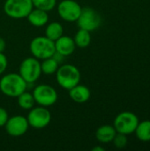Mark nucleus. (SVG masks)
I'll list each match as a JSON object with an SVG mask.
<instances>
[{"mask_svg":"<svg viewBox=\"0 0 150 151\" xmlns=\"http://www.w3.org/2000/svg\"><path fill=\"white\" fill-rule=\"evenodd\" d=\"M27 83L19 73H10L4 75L0 80V90L8 97H18L26 91Z\"/></svg>","mask_w":150,"mask_h":151,"instance_id":"nucleus-1","label":"nucleus"},{"mask_svg":"<svg viewBox=\"0 0 150 151\" xmlns=\"http://www.w3.org/2000/svg\"><path fill=\"white\" fill-rule=\"evenodd\" d=\"M56 78L58 85L61 88L70 90L80 83V73L75 65L65 64L61 66H58V69L56 72Z\"/></svg>","mask_w":150,"mask_h":151,"instance_id":"nucleus-2","label":"nucleus"},{"mask_svg":"<svg viewBox=\"0 0 150 151\" xmlns=\"http://www.w3.org/2000/svg\"><path fill=\"white\" fill-rule=\"evenodd\" d=\"M30 52L37 59H45L52 57L55 50V42L46 36L34 37L29 45Z\"/></svg>","mask_w":150,"mask_h":151,"instance_id":"nucleus-3","label":"nucleus"},{"mask_svg":"<svg viewBox=\"0 0 150 151\" xmlns=\"http://www.w3.org/2000/svg\"><path fill=\"white\" fill-rule=\"evenodd\" d=\"M33 8L32 0H6L4 4L5 14L15 19L27 18Z\"/></svg>","mask_w":150,"mask_h":151,"instance_id":"nucleus-4","label":"nucleus"},{"mask_svg":"<svg viewBox=\"0 0 150 151\" xmlns=\"http://www.w3.org/2000/svg\"><path fill=\"white\" fill-rule=\"evenodd\" d=\"M19 73L27 84L35 82L42 74L41 63L39 59L34 57L25 58L19 65Z\"/></svg>","mask_w":150,"mask_h":151,"instance_id":"nucleus-5","label":"nucleus"},{"mask_svg":"<svg viewBox=\"0 0 150 151\" xmlns=\"http://www.w3.org/2000/svg\"><path fill=\"white\" fill-rule=\"evenodd\" d=\"M139 122L138 117L133 112L123 111L116 116L113 127L117 133L128 135L134 133Z\"/></svg>","mask_w":150,"mask_h":151,"instance_id":"nucleus-6","label":"nucleus"},{"mask_svg":"<svg viewBox=\"0 0 150 151\" xmlns=\"http://www.w3.org/2000/svg\"><path fill=\"white\" fill-rule=\"evenodd\" d=\"M76 22L80 28L92 32L101 26L102 17L99 12L92 7H84Z\"/></svg>","mask_w":150,"mask_h":151,"instance_id":"nucleus-7","label":"nucleus"},{"mask_svg":"<svg viewBox=\"0 0 150 151\" xmlns=\"http://www.w3.org/2000/svg\"><path fill=\"white\" fill-rule=\"evenodd\" d=\"M32 94L35 103L43 107L51 106L57 101V92L53 87L47 84L36 86Z\"/></svg>","mask_w":150,"mask_h":151,"instance_id":"nucleus-8","label":"nucleus"},{"mask_svg":"<svg viewBox=\"0 0 150 151\" xmlns=\"http://www.w3.org/2000/svg\"><path fill=\"white\" fill-rule=\"evenodd\" d=\"M27 119L29 127L35 129H42L46 127L50 123L51 114L46 107L41 105L39 107L34 106L29 110Z\"/></svg>","mask_w":150,"mask_h":151,"instance_id":"nucleus-9","label":"nucleus"},{"mask_svg":"<svg viewBox=\"0 0 150 151\" xmlns=\"http://www.w3.org/2000/svg\"><path fill=\"white\" fill-rule=\"evenodd\" d=\"M82 7L74 0H63L57 5V12L62 19L67 22H76Z\"/></svg>","mask_w":150,"mask_h":151,"instance_id":"nucleus-10","label":"nucleus"},{"mask_svg":"<svg viewBox=\"0 0 150 151\" xmlns=\"http://www.w3.org/2000/svg\"><path fill=\"white\" fill-rule=\"evenodd\" d=\"M29 127L27 118L20 115L12 116L8 119L4 125L6 133L12 137H19L25 134Z\"/></svg>","mask_w":150,"mask_h":151,"instance_id":"nucleus-11","label":"nucleus"},{"mask_svg":"<svg viewBox=\"0 0 150 151\" xmlns=\"http://www.w3.org/2000/svg\"><path fill=\"white\" fill-rule=\"evenodd\" d=\"M54 42H55L56 51L65 57L72 55L74 52L75 48H76L73 38H72L68 35H63L61 37H59Z\"/></svg>","mask_w":150,"mask_h":151,"instance_id":"nucleus-12","label":"nucleus"},{"mask_svg":"<svg viewBox=\"0 0 150 151\" xmlns=\"http://www.w3.org/2000/svg\"><path fill=\"white\" fill-rule=\"evenodd\" d=\"M69 91V96L77 104H84L88 102L91 96V92L87 86L80 85V83L71 88Z\"/></svg>","mask_w":150,"mask_h":151,"instance_id":"nucleus-13","label":"nucleus"},{"mask_svg":"<svg viewBox=\"0 0 150 151\" xmlns=\"http://www.w3.org/2000/svg\"><path fill=\"white\" fill-rule=\"evenodd\" d=\"M27 20L29 23L36 27H41L45 26L49 21L48 12H45L41 9L33 8L32 11L27 15Z\"/></svg>","mask_w":150,"mask_h":151,"instance_id":"nucleus-14","label":"nucleus"},{"mask_svg":"<svg viewBox=\"0 0 150 151\" xmlns=\"http://www.w3.org/2000/svg\"><path fill=\"white\" fill-rule=\"evenodd\" d=\"M117 134V131L113 126L111 125H103L97 128L95 132L96 140L102 143H109L111 142Z\"/></svg>","mask_w":150,"mask_h":151,"instance_id":"nucleus-15","label":"nucleus"},{"mask_svg":"<svg viewBox=\"0 0 150 151\" xmlns=\"http://www.w3.org/2000/svg\"><path fill=\"white\" fill-rule=\"evenodd\" d=\"M64 35V27L63 26L57 21L50 22L47 25L45 28V36L55 42L59 37Z\"/></svg>","mask_w":150,"mask_h":151,"instance_id":"nucleus-16","label":"nucleus"},{"mask_svg":"<svg viewBox=\"0 0 150 151\" xmlns=\"http://www.w3.org/2000/svg\"><path fill=\"white\" fill-rule=\"evenodd\" d=\"M91 32L80 28L73 37L76 47L79 48H87L91 42Z\"/></svg>","mask_w":150,"mask_h":151,"instance_id":"nucleus-17","label":"nucleus"},{"mask_svg":"<svg viewBox=\"0 0 150 151\" xmlns=\"http://www.w3.org/2000/svg\"><path fill=\"white\" fill-rule=\"evenodd\" d=\"M134 133L140 141L150 142V120L139 122Z\"/></svg>","mask_w":150,"mask_h":151,"instance_id":"nucleus-18","label":"nucleus"},{"mask_svg":"<svg viewBox=\"0 0 150 151\" xmlns=\"http://www.w3.org/2000/svg\"><path fill=\"white\" fill-rule=\"evenodd\" d=\"M58 66H59V64L52 57L42 59V62L41 63L42 73H43L45 75L54 74L57 71Z\"/></svg>","mask_w":150,"mask_h":151,"instance_id":"nucleus-19","label":"nucleus"},{"mask_svg":"<svg viewBox=\"0 0 150 151\" xmlns=\"http://www.w3.org/2000/svg\"><path fill=\"white\" fill-rule=\"evenodd\" d=\"M18 104L21 109L24 110H30L34 106L35 100L34 98V96L32 93L24 91L22 94H20L18 97Z\"/></svg>","mask_w":150,"mask_h":151,"instance_id":"nucleus-20","label":"nucleus"},{"mask_svg":"<svg viewBox=\"0 0 150 151\" xmlns=\"http://www.w3.org/2000/svg\"><path fill=\"white\" fill-rule=\"evenodd\" d=\"M33 6L37 9L50 12L53 10L57 4V0H32Z\"/></svg>","mask_w":150,"mask_h":151,"instance_id":"nucleus-21","label":"nucleus"},{"mask_svg":"<svg viewBox=\"0 0 150 151\" xmlns=\"http://www.w3.org/2000/svg\"><path fill=\"white\" fill-rule=\"evenodd\" d=\"M112 142L114 143V146L118 149H123L127 145L128 140L126 134H120V133H117V134L115 135Z\"/></svg>","mask_w":150,"mask_h":151,"instance_id":"nucleus-22","label":"nucleus"},{"mask_svg":"<svg viewBox=\"0 0 150 151\" xmlns=\"http://www.w3.org/2000/svg\"><path fill=\"white\" fill-rule=\"evenodd\" d=\"M8 65V60L6 56L3 53L0 52V75L4 73Z\"/></svg>","mask_w":150,"mask_h":151,"instance_id":"nucleus-23","label":"nucleus"},{"mask_svg":"<svg viewBox=\"0 0 150 151\" xmlns=\"http://www.w3.org/2000/svg\"><path fill=\"white\" fill-rule=\"evenodd\" d=\"M8 119H9V115L6 110L3 107H0V127H4Z\"/></svg>","mask_w":150,"mask_h":151,"instance_id":"nucleus-24","label":"nucleus"},{"mask_svg":"<svg viewBox=\"0 0 150 151\" xmlns=\"http://www.w3.org/2000/svg\"><path fill=\"white\" fill-rule=\"evenodd\" d=\"M52 58L58 63V64H60V63H62L63 62V60H64V58H65V56H63V55H61L60 53H58V52H57V51H55L54 52V54L52 55Z\"/></svg>","mask_w":150,"mask_h":151,"instance_id":"nucleus-25","label":"nucleus"},{"mask_svg":"<svg viewBox=\"0 0 150 151\" xmlns=\"http://www.w3.org/2000/svg\"><path fill=\"white\" fill-rule=\"evenodd\" d=\"M5 47H6L5 41L2 37H0V52H4V50H5Z\"/></svg>","mask_w":150,"mask_h":151,"instance_id":"nucleus-26","label":"nucleus"},{"mask_svg":"<svg viewBox=\"0 0 150 151\" xmlns=\"http://www.w3.org/2000/svg\"><path fill=\"white\" fill-rule=\"evenodd\" d=\"M92 150L93 151H104V148H103V147H100V146H96V147H95V148H93L92 149Z\"/></svg>","mask_w":150,"mask_h":151,"instance_id":"nucleus-27","label":"nucleus"}]
</instances>
